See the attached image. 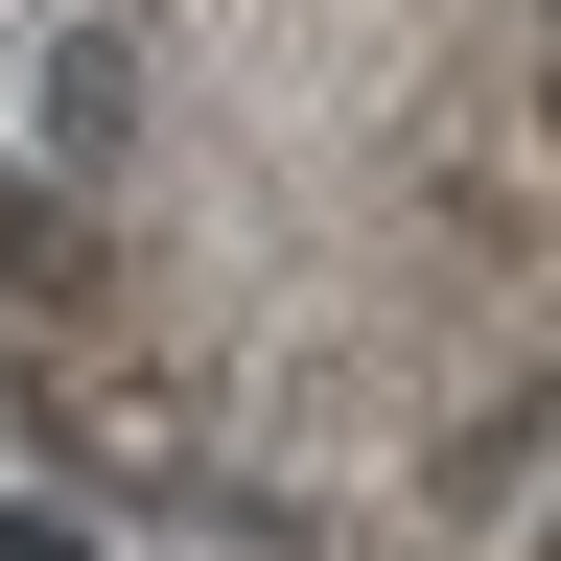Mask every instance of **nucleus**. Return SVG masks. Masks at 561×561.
Returning a JSON list of instances; mask_svg holds the SVG:
<instances>
[{"label": "nucleus", "instance_id": "obj_1", "mask_svg": "<svg viewBox=\"0 0 561 561\" xmlns=\"http://www.w3.org/2000/svg\"><path fill=\"white\" fill-rule=\"evenodd\" d=\"M0 375L280 561L491 491L561 398L515 0H70L0 117Z\"/></svg>", "mask_w": 561, "mask_h": 561}]
</instances>
